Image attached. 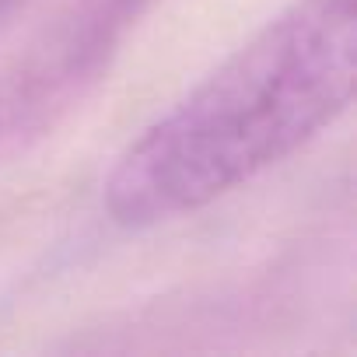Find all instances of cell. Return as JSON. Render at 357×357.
<instances>
[{
    "instance_id": "1",
    "label": "cell",
    "mask_w": 357,
    "mask_h": 357,
    "mask_svg": "<svg viewBox=\"0 0 357 357\" xmlns=\"http://www.w3.org/2000/svg\"><path fill=\"white\" fill-rule=\"evenodd\" d=\"M357 84V0H294L116 161L105 211L147 228L200 211L340 119Z\"/></svg>"
}]
</instances>
